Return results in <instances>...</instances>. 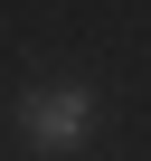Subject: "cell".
Segmentation results:
<instances>
[{"instance_id":"6da1fadb","label":"cell","mask_w":151,"mask_h":161,"mask_svg":"<svg viewBox=\"0 0 151 161\" xmlns=\"http://www.w3.org/2000/svg\"><path fill=\"white\" fill-rule=\"evenodd\" d=\"M19 142L38 161H66L95 142V86H29L19 95Z\"/></svg>"}]
</instances>
